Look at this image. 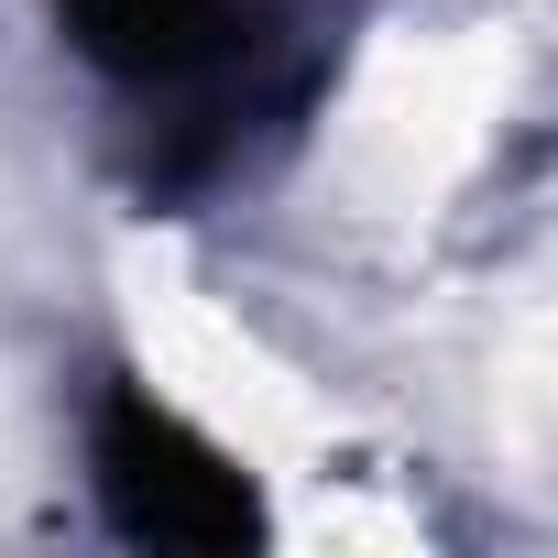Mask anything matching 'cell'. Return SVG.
I'll return each mask as SVG.
<instances>
[{"label":"cell","instance_id":"cell-1","mask_svg":"<svg viewBox=\"0 0 558 558\" xmlns=\"http://www.w3.org/2000/svg\"><path fill=\"white\" fill-rule=\"evenodd\" d=\"M88 482H99V514H110L121 547L241 558V547L274 536L252 471H241L208 427H186L154 384H132V373H110L99 405H88Z\"/></svg>","mask_w":558,"mask_h":558},{"label":"cell","instance_id":"cell-2","mask_svg":"<svg viewBox=\"0 0 558 558\" xmlns=\"http://www.w3.org/2000/svg\"><path fill=\"white\" fill-rule=\"evenodd\" d=\"M286 12H307V0H56V45L121 99H165L230 66L241 45H263Z\"/></svg>","mask_w":558,"mask_h":558}]
</instances>
